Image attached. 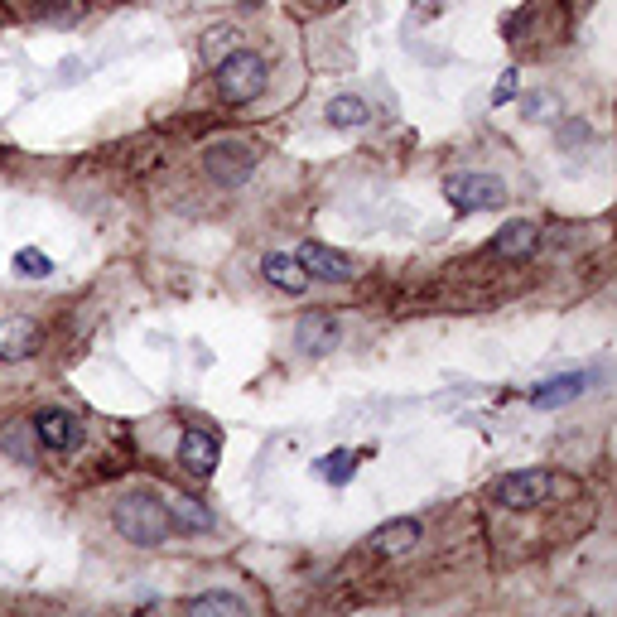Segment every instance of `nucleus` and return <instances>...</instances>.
<instances>
[{
	"mask_svg": "<svg viewBox=\"0 0 617 617\" xmlns=\"http://www.w3.org/2000/svg\"><path fill=\"white\" fill-rule=\"evenodd\" d=\"M555 107V102H550V97H531V102H526V111H531V116H536L540 121V111H550Z\"/></svg>",
	"mask_w": 617,
	"mask_h": 617,
	"instance_id": "nucleus-22",
	"label": "nucleus"
},
{
	"mask_svg": "<svg viewBox=\"0 0 617 617\" xmlns=\"http://www.w3.org/2000/svg\"><path fill=\"white\" fill-rule=\"evenodd\" d=\"M188 613H193V617H213V613L242 617L246 603L237 598V593H203V598H188Z\"/></svg>",
	"mask_w": 617,
	"mask_h": 617,
	"instance_id": "nucleus-17",
	"label": "nucleus"
},
{
	"mask_svg": "<svg viewBox=\"0 0 617 617\" xmlns=\"http://www.w3.org/2000/svg\"><path fill=\"white\" fill-rule=\"evenodd\" d=\"M15 270H20L25 280H49V275H54V261H49L39 246H25V251H15Z\"/></svg>",
	"mask_w": 617,
	"mask_h": 617,
	"instance_id": "nucleus-19",
	"label": "nucleus"
},
{
	"mask_svg": "<svg viewBox=\"0 0 617 617\" xmlns=\"http://www.w3.org/2000/svg\"><path fill=\"white\" fill-rule=\"evenodd\" d=\"M299 266H304L309 280H323V285H343V280L352 275L348 256H338V251H328V246H319V242L299 246Z\"/></svg>",
	"mask_w": 617,
	"mask_h": 617,
	"instance_id": "nucleus-7",
	"label": "nucleus"
},
{
	"mask_svg": "<svg viewBox=\"0 0 617 617\" xmlns=\"http://www.w3.org/2000/svg\"><path fill=\"white\" fill-rule=\"evenodd\" d=\"M29 434L44 444V449H54V454H68V449H78L82 439V425L68 415V410H39L34 420H29Z\"/></svg>",
	"mask_w": 617,
	"mask_h": 617,
	"instance_id": "nucleus-6",
	"label": "nucleus"
},
{
	"mask_svg": "<svg viewBox=\"0 0 617 617\" xmlns=\"http://www.w3.org/2000/svg\"><path fill=\"white\" fill-rule=\"evenodd\" d=\"M203 169L213 174V184L242 188L251 179V169H256V155H251V145H242V140H213L203 150Z\"/></svg>",
	"mask_w": 617,
	"mask_h": 617,
	"instance_id": "nucleus-5",
	"label": "nucleus"
},
{
	"mask_svg": "<svg viewBox=\"0 0 617 617\" xmlns=\"http://www.w3.org/2000/svg\"><path fill=\"white\" fill-rule=\"evenodd\" d=\"M367 121H372V107L362 97H333L328 102V126H338V131H362Z\"/></svg>",
	"mask_w": 617,
	"mask_h": 617,
	"instance_id": "nucleus-16",
	"label": "nucleus"
},
{
	"mask_svg": "<svg viewBox=\"0 0 617 617\" xmlns=\"http://www.w3.org/2000/svg\"><path fill=\"white\" fill-rule=\"evenodd\" d=\"M584 391H589V372H564V376L540 381L536 391H531V405H540V410H555V405L579 401Z\"/></svg>",
	"mask_w": 617,
	"mask_h": 617,
	"instance_id": "nucleus-12",
	"label": "nucleus"
},
{
	"mask_svg": "<svg viewBox=\"0 0 617 617\" xmlns=\"http://www.w3.org/2000/svg\"><path fill=\"white\" fill-rule=\"evenodd\" d=\"M217 92L232 102V107H246L266 92V58L246 54V49H232V54L217 63Z\"/></svg>",
	"mask_w": 617,
	"mask_h": 617,
	"instance_id": "nucleus-2",
	"label": "nucleus"
},
{
	"mask_svg": "<svg viewBox=\"0 0 617 617\" xmlns=\"http://www.w3.org/2000/svg\"><path fill=\"white\" fill-rule=\"evenodd\" d=\"M357 458L362 454H352V449H333V454L319 463V478L323 483H333V487H343L352 473H357Z\"/></svg>",
	"mask_w": 617,
	"mask_h": 617,
	"instance_id": "nucleus-18",
	"label": "nucleus"
},
{
	"mask_svg": "<svg viewBox=\"0 0 617 617\" xmlns=\"http://www.w3.org/2000/svg\"><path fill=\"white\" fill-rule=\"evenodd\" d=\"M415 540H420V521L415 516H401V521H386V526H376L367 545H372L376 555H386V560H396L405 550H415Z\"/></svg>",
	"mask_w": 617,
	"mask_h": 617,
	"instance_id": "nucleus-8",
	"label": "nucleus"
},
{
	"mask_svg": "<svg viewBox=\"0 0 617 617\" xmlns=\"http://www.w3.org/2000/svg\"><path fill=\"white\" fill-rule=\"evenodd\" d=\"M0 444H5V449H10V454L20 458V463H29V449H25V434H20V430H10V434H5V439H0Z\"/></svg>",
	"mask_w": 617,
	"mask_h": 617,
	"instance_id": "nucleus-21",
	"label": "nucleus"
},
{
	"mask_svg": "<svg viewBox=\"0 0 617 617\" xmlns=\"http://www.w3.org/2000/svg\"><path fill=\"white\" fill-rule=\"evenodd\" d=\"M555 492H574V483H564V478H555V473H507L502 483L492 487V502L497 507H507V511H531V507H540L545 497H555Z\"/></svg>",
	"mask_w": 617,
	"mask_h": 617,
	"instance_id": "nucleus-3",
	"label": "nucleus"
},
{
	"mask_svg": "<svg viewBox=\"0 0 617 617\" xmlns=\"http://www.w3.org/2000/svg\"><path fill=\"white\" fill-rule=\"evenodd\" d=\"M164 507H169L174 531H213V511L203 507V502H193V497H184V492H174Z\"/></svg>",
	"mask_w": 617,
	"mask_h": 617,
	"instance_id": "nucleus-15",
	"label": "nucleus"
},
{
	"mask_svg": "<svg viewBox=\"0 0 617 617\" xmlns=\"http://www.w3.org/2000/svg\"><path fill=\"white\" fill-rule=\"evenodd\" d=\"M39 348V323L34 319H0V362H25Z\"/></svg>",
	"mask_w": 617,
	"mask_h": 617,
	"instance_id": "nucleus-11",
	"label": "nucleus"
},
{
	"mask_svg": "<svg viewBox=\"0 0 617 617\" xmlns=\"http://www.w3.org/2000/svg\"><path fill=\"white\" fill-rule=\"evenodd\" d=\"M516 78H521L516 68H507V73L497 78V87H492V107H507L511 97H516Z\"/></svg>",
	"mask_w": 617,
	"mask_h": 617,
	"instance_id": "nucleus-20",
	"label": "nucleus"
},
{
	"mask_svg": "<svg viewBox=\"0 0 617 617\" xmlns=\"http://www.w3.org/2000/svg\"><path fill=\"white\" fill-rule=\"evenodd\" d=\"M270 285H280L285 295H299V290H309V275L299 266V256H285V251H270L266 261H261Z\"/></svg>",
	"mask_w": 617,
	"mask_h": 617,
	"instance_id": "nucleus-14",
	"label": "nucleus"
},
{
	"mask_svg": "<svg viewBox=\"0 0 617 617\" xmlns=\"http://www.w3.org/2000/svg\"><path fill=\"white\" fill-rule=\"evenodd\" d=\"M444 198L454 203V213H492V208L507 203V184L492 179V174H449Z\"/></svg>",
	"mask_w": 617,
	"mask_h": 617,
	"instance_id": "nucleus-4",
	"label": "nucleus"
},
{
	"mask_svg": "<svg viewBox=\"0 0 617 617\" xmlns=\"http://www.w3.org/2000/svg\"><path fill=\"white\" fill-rule=\"evenodd\" d=\"M295 343H299L304 352L323 357V352H333L338 343H343V323H338V319H328V314H309V319H299Z\"/></svg>",
	"mask_w": 617,
	"mask_h": 617,
	"instance_id": "nucleus-10",
	"label": "nucleus"
},
{
	"mask_svg": "<svg viewBox=\"0 0 617 617\" xmlns=\"http://www.w3.org/2000/svg\"><path fill=\"white\" fill-rule=\"evenodd\" d=\"M540 242V227L536 222H526V217H516L507 222L497 237H492V256H507V261H521V256H531Z\"/></svg>",
	"mask_w": 617,
	"mask_h": 617,
	"instance_id": "nucleus-13",
	"label": "nucleus"
},
{
	"mask_svg": "<svg viewBox=\"0 0 617 617\" xmlns=\"http://www.w3.org/2000/svg\"><path fill=\"white\" fill-rule=\"evenodd\" d=\"M111 521H116V531L131 540V545H164V540L174 536L169 507H164V502H155V497H145V492L121 497V502H116V511H111Z\"/></svg>",
	"mask_w": 617,
	"mask_h": 617,
	"instance_id": "nucleus-1",
	"label": "nucleus"
},
{
	"mask_svg": "<svg viewBox=\"0 0 617 617\" xmlns=\"http://www.w3.org/2000/svg\"><path fill=\"white\" fill-rule=\"evenodd\" d=\"M179 468H188L193 478H213L217 468V439L208 430H188L179 439Z\"/></svg>",
	"mask_w": 617,
	"mask_h": 617,
	"instance_id": "nucleus-9",
	"label": "nucleus"
}]
</instances>
